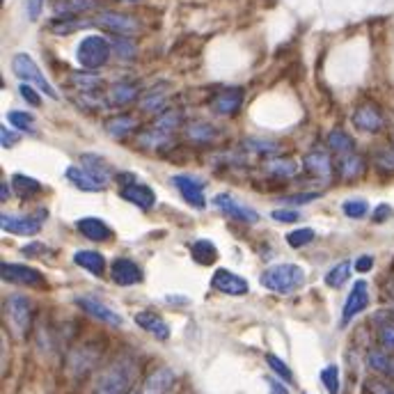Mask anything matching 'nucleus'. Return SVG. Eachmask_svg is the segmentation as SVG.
Wrapping results in <instances>:
<instances>
[{
  "label": "nucleus",
  "mask_w": 394,
  "mask_h": 394,
  "mask_svg": "<svg viewBox=\"0 0 394 394\" xmlns=\"http://www.w3.org/2000/svg\"><path fill=\"white\" fill-rule=\"evenodd\" d=\"M259 282L264 289L275 291V293H293L300 289L305 282V270L298 264H277L270 266L268 270H264Z\"/></svg>",
  "instance_id": "nucleus-1"
},
{
  "label": "nucleus",
  "mask_w": 394,
  "mask_h": 394,
  "mask_svg": "<svg viewBox=\"0 0 394 394\" xmlns=\"http://www.w3.org/2000/svg\"><path fill=\"white\" fill-rule=\"evenodd\" d=\"M133 364L128 360L112 362L101 376L97 378L92 394H128L133 383Z\"/></svg>",
  "instance_id": "nucleus-2"
},
{
  "label": "nucleus",
  "mask_w": 394,
  "mask_h": 394,
  "mask_svg": "<svg viewBox=\"0 0 394 394\" xmlns=\"http://www.w3.org/2000/svg\"><path fill=\"white\" fill-rule=\"evenodd\" d=\"M12 69H14V74H17L21 81L28 83V85H32V88H37L39 92H44L46 97H51V99H60L57 97V92L51 83L46 81V76L41 74V69L37 67V62L32 60L30 55H26V53H19V55H14V60H12Z\"/></svg>",
  "instance_id": "nucleus-3"
},
{
  "label": "nucleus",
  "mask_w": 394,
  "mask_h": 394,
  "mask_svg": "<svg viewBox=\"0 0 394 394\" xmlns=\"http://www.w3.org/2000/svg\"><path fill=\"white\" fill-rule=\"evenodd\" d=\"M76 57L85 71L101 69L110 57V41L99 37V35H90V37H85L81 44H78Z\"/></svg>",
  "instance_id": "nucleus-4"
},
{
  "label": "nucleus",
  "mask_w": 394,
  "mask_h": 394,
  "mask_svg": "<svg viewBox=\"0 0 394 394\" xmlns=\"http://www.w3.org/2000/svg\"><path fill=\"white\" fill-rule=\"evenodd\" d=\"M5 317H7V324H10L12 333L17 337H26L28 331H30V324H32V305L30 300L21 293H14L5 300Z\"/></svg>",
  "instance_id": "nucleus-5"
},
{
  "label": "nucleus",
  "mask_w": 394,
  "mask_h": 394,
  "mask_svg": "<svg viewBox=\"0 0 394 394\" xmlns=\"http://www.w3.org/2000/svg\"><path fill=\"white\" fill-rule=\"evenodd\" d=\"M46 220V211L39 209V213H30V216H12V213H3L0 216V227L7 234H19V236H32L37 234Z\"/></svg>",
  "instance_id": "nucleus-6"
},
{
  "label": "nucleus",
  "mask_w": 394,
  "mask_h": 394,
  "mask_svg": "<svg viewBox=\"0 0 394 394\" xmlns=\"http://www.w3.org/2000/svg\"><path fill=\"white\" fill-rule=\"evenodd\" d=\"M0 275H3L5 282L10 284H21V286H41L44 284V277H41L39 270H35L30 266H23V264H3L0 266Z\"/></svg>",
  "instance_id": "nucleus-7"
},
{
  "label": "nucleus",
  "mask_w": 394,
  "mask_h": 394,
  "mask_svg": "<svg viewBox=\"0 0 394 394\" xmlns=\"http://www.w3.org/2000/svg\"><path fill=\"white\" fill-rule=\"evenodd\" d=\"M213 206L223 211L225 216L239 220V223H248V225L259 223V213H257L255 209H250V206L239 204L232 195H225V193H223V195H216V197H213Z\"/></svg>",
  "instance_id": "nucleus-8"
},
{
  "label": "nucleus",
  "mask_w": 394,
  "mask_h": 394,
  "mask_svg": "<svg viewBox=\"0 0 394 394\" xmlns=\"http://www.w3.org/2000/svg\"><path fill=\"white\" fill-rule=\"evenodd\" d=\"M177 190L181 193V197L195 209H204L206 206V195H204V181H199L197 177L190 175H177L175 177Z\"/></svg>",
  "instance_id": "nucleus-9"
},
{
  "label": "nucleus",
  "mask_w": 394,
  "mask_h": 394,
  "mask_svg": "<svg viewBox=\"0 0 394 394\" xmlns=\"http://www.w3.org/2000/svg\"><path fill=\"white\" fill-rule=\"evenodd\" d=\"M95 23L115 35H121V37H128V35H133L138 30V21L133 17H128V14H119V12H101L95 19Z\"/></svg>",
  "instance_id": "nucleus-10"
},
{
  "label": "nucleus",
  "mask_w": 394,
  "mask_h": 394,
  "mask_svg": "<svg viewBox=\"0 0 394 394\" xmlns=\"http://www.w3.org/2000/svg\"><path fill=\"white\" fill-rule=\"evenodd\" d=\"M367 305H369V286H367V282L357 280V282L353 284V289H351V293H348L346 303H344L342 326L351 324V319L357 317V314H360Z\"/></svg>",
  "instance_id": "nucleus-11"
},
{
  "label": "nucleus",
  "mask_w": 394,
  "mask_h": 394,
  "mask_svg": "<svg viewBox=\"0 0 394 394\" xmlns=\"http://www.w3.org/2000/svg\"><path fill=\"white\" fill-rule=\"evenodd\" d=\"M76 305L81 307L83 312H88L90 317H95L97 321H101L106 326H112V328H119L121 326V317L117 312H112L108 305H104L101 300L92 298V296H81L76 298Z\"/></svg>",
  "instance_id": "nucleus-12"
},
{
  "label": "nucleus",
  "mask_w": 394,
  "mask_h": 394,
  "mask_svg": "<svg viewBox=\"0 0 394 394\" xmlns=\"http://www.w3.org/2000/svg\"><path fill=\"white\" fill-rule=\"evenodd\" d=\"M211 286L220 293H227V296H243L250 289L241 275H236L227 268H216V273L211 277Z\"/></svg>",
  "instance_id": "nucleus-13"
},
{
  "label": "nucleus",
  "mask_w": 394,
  "mask_h": 394,
  "mask_svg": "<svg viewBox=\"0 0 394 394\" xmlns=\"http://www.w3.org/2000/svg\"><path fill=\"white\" fill-rule=\"evenodd\" d=\"M119 195L124 197L126 202L135 204V206H138V209H142V211H149V209H152V206L156 204L154 190L149 188V186H142V184H138V181H131V179H128V181L121 186Z\"/></svg>",
  "instance_id": "nucleus-14"
},
{
  "label": "nucleus",
  "mask_w": 394,
  "mask_h": 394,
  "mask_svg": "<svg viewBox=\"0 0 394 394\" xmlns=\"http://www.w3.org/2000/svg\"><path fill=\"white\" fill-rule=\"evenodd\" d=\"M353 124L364 133H378L383 128V112L374 104H362L353 112Z\"/></svg>",
  "instance_id": "nucleus-15"
},
{
  "label": "nucleus",
  "mask_w": 394,
  "mask_h": 394,
  "mask_svg": "<svg viewBox=\"0 0 394 394\" xmlns=\"http://www.w3.org/2000/svg\"><path fill=\"white\" fill-rule=\"evenodd\" d=\"M110 277L115 284L119 286H131V284H138L142 282V270L135 262L131 259H124V257H119V259H115L110 264Z\"/></svg>",
  "instance_id": "nucleus-16"
},
{
  "label": "nucleus",
  "mask_w": 394,
  "mask_h": 394,
  "mask_svg": "<svg viewBox=\"0 0 394 394\" xmlns=\"http://www.w3.org/2000/svg\"><path fill=\"white\" fill-rule=\"evenodd\" d=\"M303 168H305L307 175L317 177V179H321V181H331L333 175H335L333 161L326 152H310L305 156Z\"/></svg>",
  "instance_id": "nucleus-17"
},
{
  "label": "nucleus",
  "mask_w": 394,
  "mask_h": 394,
  "mask_svg": "<svg viewBox=\"0 0 394 394\" xmlns=\"http://www.w3.org/2000/svg\"><path fill=\"white\" fill-rule=\"evenodd\" d=\"M241 106H243V90L241 88H227L223 92H218L216 99H213V104H211V108L218 115L229 117V115L239 112Z\"/></svg>",
  "instance_id": "nucleus-18"
},
{
  "label": "nucleus",
  "mask_w": 394,
  "mask_h": 394,
  "mask_svg": "<svg viewBox=\"0 0 394 394\" xmlns=\"http://www.w3.org/2000/svg\"><path fill=\"white\" fill-rule=\"evenodd\" d=\"M76 229L85 236V239L97 241V243L108 241L110 236H112V229L106 225L104 220H99V218H81L76 223Z\"/></svg>",
  "instance_id": "nucleus-19"
},
{
  "label": "nucleus",
  "mask_w": 394,
  "mask_h": 394,
  "mask_svg": "<svg viewBox=\"0 0 394 394\" xmlns=\"http://www.w3.org/2000/svg\"><path fill=\"white\" fill-rule=\"evenodd\" d=\"M135 324L142 331H147L149 335H154L156 339H168L170 337V328L156 312H138L135 314Z\"/></svg>",
  "instance_id": "nucleus-20"
},
{
  "label": "nucleus",
  "mask_w": 394,
  "mask_h": 394,
  "mask_svg": "<svg viewBox=\"0 0 394 394\" xmlns=\"http://www.w3.org/2000/svg\"><path fill=\"white\" fill-rule=\"evenodd\" d=\"M364 159L357 154H348V156H342V159L337 161V168H335V172H337V177L344 179V181H353V179H360L364 175Z\"/></svg>",
  "instance_id": "nucleus-21"
},
{
  "label": "nucleus",
  "mask_w": 394,
  "mask_h": 394,
  "mask_svg": "<svg viewBox=\"0 0 394 394\" xmlns=\"http://www.w3.org/2000/svg\"><path fill=\"white\" fill-rule=\"evenodd\" d=\"M74 262H76V266L90 270V273L97 277H101L106 273V259L101 257V253H97V250H78L74 255Z\"/></svg>",
  "instance_id": "nucleus-22"
},
{
  "label": "nucleus",
  "mask_w": 394,
  "mask_h": 394,
  "mask_svg": "<svg viewBox=\"0 0 394 394\" xmlns=\"http://www.w3.org/2000/svg\"><path fill=\"white\" fill-rule=\"evenodd\" d=\"M81 161H83V170L90 172V175L95 177L99 184H104V186L108 184L112 170H110L108 163L101 159V156H97V154H83Z\"/></svg>",
  "instance_id": "nucleus-23"
},
{
  "label": "nucleus",
  "mask_w": 394,
  "mask_h": 394,
  "mask_svg": "<svg viewBox=\"0 0 394 394\" xmlns=\"http://www.w3.org/2000/svg\"><path fill=\"white\" fill-rule=\"evenodd\" d=\"M175 385V374L170 369H159L147 378L145 394H168Z\"/></svg>",
  "instance_id": "nucleus-24"
},
{
  "label": "nucleus",
  "mask_w": 394,
  "mask_h": 394,
  "mask_svg": "<svg viewBox=\"0 0 394 394\" xmlns=\"http://www.w3.org/2000/svg\"><path fill=\"white\" fill-rule=\"evenodd\" d=\"M67 179L76 186V188H81L85 193H97V190L106 188L104 184H99L97 179L92 177L90 172H85L83 168H67Z\"/></svg>",
  "instance_id": "nucleus-25"
},
{
  "label": "nucleus",
  "mask_w": 394,
  "mask_h": 394,
  "mask_svg": "<svg viewBox=\"0 0 394 394\" xmlns=\"http://www.w3.org/2000/svg\"><path fill=\"white\" fill-rule=\"evenodd\" d=\"M328 147H331L333 152L339 156V159H342V156L355 154L353 138H351L346 131H342V128H335V131H331V135H328Z\"/></svg>",
  "instance_id": "nucleus-26"
},
{
  "label": "nucleus",
  "mask_w": 394,
  "mask_h": 394,
  "mask_svg": "<svg viewBox=\"0 0 394 394\" xmlns=\"http://www.w3.org/2000/svg\"><path fill=\"white\" fill-rule=\"evenodd\" d=\"M138 97V88L133 83H117L108 90V104L110 106H126Z\"/></svg>",
  "instance_id": "nucleus-27"
},
{
  "label": "nucleus",
  "mask_w": 394,
  "mask_h": 394,
  "mask_svg": "<svg viewBox=\"0 0 394 394\" xmlns=\"http://www.w3.org/2000/svg\"><path fill=\"white\" fill-rule=\"evenodd\" d=\"M12 188H14V195L21 197V199H28L32 197L35 193L41 190V184L37 179L28 177V175H14L12 177Z\"/></svg>",
  "instance_id": "nucleus-28"
},
{
  "label": "nucleus",
  "mask_w": 394,
  "mask_h": 394,
  "mask_svg": "<svg viewBox=\"0 0 394 394\" xmlns=\"http://www.w3.org/2000/svg\"><path fill=\"white\" fill-rule=\"evenodd\" d=\"M135 126H138V121H135L131 115H117V117L106 121V131L115 135V138H124V135L135 131Z\"/></svg>",
  "instance_id": "nucleus-29"
},
{
  "label": "nucleus",
  "mask_w": 394,
  "mask_h": 394,
  "mask_svg": "<svg viewBox=\"0 0 394 394\" xmlns=\"http://www.w3.org/2000/svg\"><path fill=\"white\" fill-rule=\"evenodd\" d=\"M95 7H97V0H60V3L55 5V12L64 19V17H76V14L81 12L95 10Z\"/></svg>",
  "instance_id": "nucleus-30"
},
{
  "label": "nucleus",
  "mask_w": 394,
  "mask_h": 394,
  "mask_svg": "<svg viewBox=\"0 0 394 394\" xmlns=\"http://www.w3.org/2000/svg\"><path fill=\"white\" fill-rule=\"evenodd\" d=\"M218 257V250L213 246L211 241H195L193 243V259L197 264H202V266H211L213 262H216Z\"/></svg>",
  "instance_id": "nucleus-31"
},
{
  "label": "nucleus",
  "mask_w": 394,
  "mask_h": 394,
  "mask_svg": "<svg viewBox=\"0 0 394 394\" xmlns=\"http://www.w3.org/2000/svg\"><path fill=\"white\" fill-rule=\"evenodd\" d=\"M88 26H95V21H85V19H74V17H64L60 21H53L48 26V30L55 32V35H71L81 28H88Z\"/></svg>",
  "instance_id": "nucleus-32"
},
{
  "label": "nucleus",
  "mask_w": 394,
  "mask_h": 394,
  "mask_svg": "<svg viewBox=\"0 0 394 394\" xmlns=\"http://www.w3.org/2000/svg\"><path fill=\"white\" fill-rule=\"evenodd\" d=\"M186 138L193 142H211L216 138V128L206 121H193V124L186 126Z\"/></svg>",
  "instance_id": "nucleus-33"
},
{
  "label": "nucleus",
  "mask_w": 394,
  "mask_h": 394,
  "mask_svg": "<svg viewBox=\"0 0 394 394\" xmlns=\"http://www.w3.org/2000/svg\"><path fill=\"white\" fill-rule=\"evenodd\" d=\"M351 277V262H339L326 273V284L333 286V289H339V286L346 284Z\"/></svg>",
  "instance_id": "nucleus-34"
},
{
  "label": "nucleus",
  "mask_w": 394,
  "mask_h": 394,
  "mask_svg": "<svg viewBox=\"0 0 394 394\" xmlns=\"http://www.w3.org/2000/svg\"><path fill=\"white\" fill-rule=\"evenodd\" d=\"M266 170L270 172V175H275V177L289 179V177H293L298 172V166L291 159H270L266 163Z\"/></svg>",
  "instance_id": "nucleus-35"
},
{
  "label": "nucleus",
  "mask_w": 394,
  "mask_h": 394,
  "mask_svg": "<svg viewBox=\"0 0 394 394\" xmlns=\"http://www.w3.org/2000/svg\"><path fill=\"white\" fill-rule=\"evenodd\" d=\"M179 124H181V112L170 110V112H163L161 117L154 121V126H152V128H156V131H163V133L172 135V131H175V128H177Z\"/></svg>",
  "instance_id": "nucleus-36"
},
{
  "label": "nucleus",
  "mask_w": 394,
  "mask_h": 394,
  "mask_svg": "<svg viewBox=\"0 0 394 394\" xmlns=\"http://www.w3.org/2000/svg\"><path fill=\"white\" fill-rule=\"evenodd\" d=\"M314 241V229L310 227H300V229H293V232L286 234V243H289L291 248H305L307 243Z\"/></svg>",
  "instance_id": "nucleus-37"
},
{
  "label": "nucleus",
  "mask_w": 394,
  "mask_h": 394,
  "mask_svg": "<svg viewBox=\"0 0 394 394\" xmlns=\"http://www.w3.org/2000/svg\"><path fill=\"white\" fill-rule=\"evenodd\" d=\"M172 140V135L168 133H163V131H156V128H149V131H145L140 135V145H145V147H166L168 142Z\"/></svg>",
  "instance_id": "nucleus-38"
},
{
  "label": "nucleus",
  "mask_w": 394,
  "mask_h": 394,
  "mask_svg": "<svg viewBox=\"0 0 394 394\" xmlns=\"http://www.w3.org/2000/svg\"><path fill=\"white\" fill-rule=\"evenodd\" d=\"M321 383L328 390V394H339V369L335 364H328V367L321 371Z\"/></svg>",
  "instance_id": "nucleus-39"
},
{
  "label": "nucleus",
  "mask_w": 394,
  "mask_h": 394,
  "mask_svg": "<svg viewBox=\"0 0 394 394\" xmlns=\"http://www.w3.org/2000/svg\"><path fill=\"white\" fill-rule=\"evenodd\" d=\"M71 81H74L76 88L83 90V92H95L99 85H101V78L95 76V74H88V71H83V74H74L71 76Z\"/></svg>",
  "instance_id": "nucleus-40"
},
{
  "label": "nucleus",
  "mask_w": 394,
  "mask_h": 394,
  "mask_svg": "<svg viewBox=\"0 0 394 394\" xmlns=\"http://www.w3.org/2000/svg\"><path fill=\"white\" fill-rule=\"evenodd\" d=\"M342 211L346 213L348 218H362V216H367V211H369V204L364 202V199H348V202H344L342 204Z\"/></svg>",
  "instance_id": "nucleus-41"
},
{
  "label": "nucleus",
  "mask_w": 394,
  "mask_h": 394,
  "mask_svg": "<svg viewBox=\"0 0 394 394\" xmlns=\"http://www.w3.org/2000/svg\"><path fill=\"white\" fill-rule=\"evenodd\" d=\"M7 119H10V124L14 128H19V131H32V124H35L32 115L21 112V110H12V112H7Z\"/></svg>",
  "instance_id": "nucleus-42"
},
{
  "label": "nucleus",
  "mask_w": 394,
  "mask_h": 394,
  "mask_svg": "<svg viewBox=\"0 0 394 394\" xmlns=\"http://www.w3.org/2000/svg\"><path fill=\"white\" fill-rule=\"evenodd\" d=\"M246 147L255 154H277L280 152V145L270 140H246Z\"/></svg>",
  "instance_id": "nucleus-43"
},
{
  "label": "nucleus",
  "mask_w": 394,
  "mask_h": 394,
  "mask_svg": "<svg viewBox=\"0 0 394 394\" xmlns=\"http://www.w3.org/2000/svg\"><path fill=\"white\" fill-rule=\"evenodd\" d=\"M112 48H115V53L121 57V60H133V57H135V44L128 37L115 39L112 41Z\"/></svg>",
  "instance_id": "nucleus-44"
},
{
  "label": "nucleus",
  "mask_w": 394,
  "mask_h": 394,
  "mask_svg": "<svg viewBox=\"0 0 394 394\" xmlns=\"http://www.w3.org/2000/svg\"><path fill=\"white\" fill-rule=\"evenodd\" d=\"M266 362H268V367L273 369L277 376L284 378V381H291V378H293L291 369H289V364H284V360H280V357H277V355L268 353V355H266Z\"/></svg>",
  "instance_id": "nucleus-45"
},
{
  "label": "nucleus",
  "mask_w": 394,
  "mask_h": 394,
  "mask_svg": "<svg viewBox=\"0 0 394 394\" xmlns=\"http://www.w3.org/2000/svg\"><path fill=\"white\" fill-rule=\"evenodd\" d=\"M376 166L381 172H385V175H394V147L383 149V152L376 156Z\"/></svg>",
  "instance_id": "nucleus-46"
},
{
  "label": "nucleus",
  "mask_w": 394,
  "mask_h": 394,
  "mask_svg": "<svg viewBox=\"0 0 394 394\" xmlns=\"http://www.w3.org/2000/svg\"><path fill=\"white\" fill-rule=\"evenodd\" d=\"M270 218L277 220V223H298L300 213L293 211V209H275L273 213H270Z\"/></svg>",
  "instance_id": "nucleus-47"
},
{
  "label": "nucleus",
  "mask_w": 394,
  "mask_h": 394,
  "mask_svg": "<svg viewBox=\"0 0 394 394\" xmlns=\"http://www.w3.org/2000/svg\"><path fill=\"white\" fill-rule=\"evenodd\" d=\"M19 92H21V97H23L30 106H41V99H39V95H37V88H30L28 83H23V85L19 88Z\"/></svg>",
  "instance_id": "nucleus-48"
},
{
  "label": "nucleus",
  "mask_w": 394,
  "mask_h": 394,
  "mask_svg": "<svg viewBox=\"0 0 394 394\" xmlns=\"http://www.w3.org/2000/svg\"><path fill=\"white\" fill-rule=\"evenodd\" d=\"M41 7H44V0H26V14L30 21H37L41 14Z\"/></svg>",
  "instance_id": "nucleus-49"
},
{
  "label": "nucleus",
  "mask_w": 394,
  "mask_h": 394,
  "mask_svg": "<svg viewBox=\"0 0 394 394\" xmlns=\"http://www.w3.org/2000/svg\"><path fill=\"white\" fill-rule=\"evenodd\" d=\"M381 344L385 348H394V324L381 328Z\"/></svg>",
  "instance_id": "nucleus-50"
},
{
  "label": "nucleus",
  "mask_w": 394,
  "mask_h": 394,
  "mask_svg": "<svg viewBox=\"0 0 394 394\" xmlns=\"http://www.w3.org/2000/svg\"><path fill=\"white\" fill-rule=\"evenodd\" d=\"M314 199H319V193H300V195L286 197V204H305V202H314Z\"/></svg>",
  "instance_id": "nucleus-51"
},
{
  "label": "nucleus",
  "mask_w": 394,
  "mask_h": 394,
  "mask_svg": "<svg viewBox=\"0 0 394 394\" xmlns=\"http://www.w3.org/2000/svg\"><path fill=\"white\" fill-rule=\"evenodd\" d=\"M0 140H3V147L7 149V147H12V145H17V142H19V133H12L10 128L3 126V128H0Z\"/></svg>",
  "instance_id": "nucleus-52"
},
{
  "label": "nucleus",
  "mask_w": 394,
  "mask_h": 394,
  "mask_svg": "<svg viewBox=\"0 0 394 394\" xmlns=\"http://www.w3.org/2000/svg\"><path fill=\"white\" fill-rule=\"evenodd\" d=\"M163 104H166V97L154 95V97H147L145 101H142V108H145V110H159Z\"/></svg>",
  "instance_id": "nucleus-53"
},
{
  "label": "nucleus",
  "mask_w": 394,
  "mask_h": 394,
  "mask_svg": "<svg viewBox=\"0 0 394 394\" xmlns=\"http://www.w3.org/2000/svg\"><path fill=\"white\" fill-rule=\"evenodd\" d=\"M367 394H394V392H392V388H388V385L381 383V381H369Z\"/></svg>",
  "instance_id": "nucleus-54"
},
{
  "label": "nucleus",
  "mask_w": 394,
  "mask_h": 394,
  "mask_svg": "<svg viewBox=\"0 0 394 394\" xmlns=\"http://www.w3.org/2000/svg\"><path fill=\"white\" fill-rule=\"evenodd\" d=\"M371 266H374V257L364 255V257H357V259H355V270H357V273H367V270H371Z\"/></svg>",
  "instance_id": "nucleus-55"
},
{
  "label": "nucleus",
  "mask_w": 394,
  "mask_h": 394,
  "mask_svg": "<svg viewBox=\"0 0 394 394\" xmlns=\"http://www.w3.org/2000/svg\"><path fill=\"white\" fill-rule=\"evenodd\" d=\"M390 216H392V206H388V204L376 206V211H374V223H383V220H388Z\"/></svg>",
  "instance_id": "nucleus-56"
},
{
  "label": "nucleus",
  "mask_w": 394,
  "mask_h": 394,
  "mask_svg": "<svg viewBox=\"0 0 394 394\" xmlns=\"http://www.w3.org/2000/svg\"><path fill=\"white\" fill-rule=\"evenodd\" d=\"M268 390H270V394H289L280 383L273 381V378H268Z\"/></svg>",
  "instance_id": "nucleus-57"
},
{
  "label": "nucleus",
  "mask_w": 394,
  "mask_h": 394,
  "mask_svg": "<svg viewBox=\"0 0 394 394\" xmlns=\"http://www.w3.org/2000/svg\"><path fill=\"white\" fill-rule=\"evenodd\" d=\"M37 250H46V248L41 246V243H35V246H26V248H23V253H26L28 257H32V255H39Z\"/></svg>",
  "instance_id": "nucleus-58"
},
{
  "label": "nucleus",
  "mask_w": 394,
  "mask_h": 394,
  "mask_svg": "<svg viewBox=\"0 0 394 394\" xmlns=\"http://www.w3.org/2000/svg\"><path fill=\"white\" fill-rule=\"evenodd\" d=\"M0 199H3V202H7V199H10V188H7V184L0 186Z\"/></svg>",
  "instance_id": "nucleus-59"
},
{
  "label": "nucleus",
  "mask_w": 394,
  "mask_h": 394,
  "mask_svg": "<svg viewBox=\"0 0 394 394\" xmlns=\"http://www.w3.org/2000/svg\"><path fill=\"white\" fill-rule=\"evenodd\" d=\"M128 394H142V392H140L138 388H133V390H131V392H128Z\"/></svg>",
  "instance_id": "nucleus-60"
},
{
  "label": "nucleus",
  "mask_w": 394,
  "mask_h": 394,
  "mask_svg": "<svg viewBox=\"0 0 394 394\" xmlns=\"http://www.w3.org/2000/svg\"><path fill=\"white\" fill-rule=\"evenodd\" d=\"M128 3H133V0H128Z\"/></svg>",
  "instance_id": "nucleus-61"
},
{
  "label": "nucleus",
  "mask_w": 394,
  "mask_h": 394,
  "mask_svg": "<svg viewBox=\"0 0 394 394\" xmlns=\"http://www.w3.org/2000/svg\"><path fill=\"white\" fill-rule=\"evenodd\" d=\"M392 314H394V312H392Z\"/></svg>",
  "instance_id": "nucleus-62"
}]
</instances>
